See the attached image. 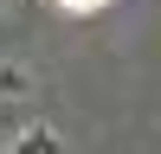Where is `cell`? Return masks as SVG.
I'll return each mask as SVG.
<instances>
[{
	"mask_svg": "<svg viewBox=\"0 0 161 154\" xmlns=\"http://www.w3.org/2000/svg\"><path fill=\"white\" fill-rule=\"evenodd\" d=\"M58 7H71V13H97V7H110V0H58Z\"/></svg>",
	"mask_w": 161,
	"mask_h": 154,
	"instance_id": "obj_2",
	"label": "cell"
},
{
	"mask_svg": "<svg viewBox=\"0 0 161 154\" xmlns=\"http://www.w3.org/2000/svg\"><path fill=\"white\" fill-rule=\"evenodd\" d=\"M13 154H52V135H45V128H26V135H19V148H13Z\"/></svg>",
	"mask_w": 161,
	"mask_h": 154,
	"instance_id": "obj_1",
	"label": "cell"
}]
</instances>
